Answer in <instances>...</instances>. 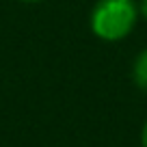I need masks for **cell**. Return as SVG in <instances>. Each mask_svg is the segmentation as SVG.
Masks as SVG:
<instances>
[{
  "label": "cell",
  "mask_w": 147,
  "mask_h": 147,
  "mask_svg": "<svg viewBox=\"0 0 147 147\" xmlns=\"http://www.w3.org/2000/svg\"><path fill=\"white\" fill-rule=\"evenodd\" d=\"M141 143H143V147H147V121H145V125H143V132H141Z\"/></svg>",
  "instance_id": "3"
},
{
  "label": "cell",
  "mask_w": 147,
  "mask_h": 147,
  "mask_svg": "<svg viewBox=\"0 0 147 147\" xmlns=\"http://www.w3.org/2000/svg\"><path fill=\"white\" fill-rule=\"evenodd\" d=\"M134 82L138 89L147 91V48L134 61Z\"/></svg>",
  "instance_id": "2"
},
{
  "label": "cell",
  "mask_w": 147,
  "mask_h": 147,
  "mask_svg": "<svg viewBox=\"0 0 147 147\" xmlns=\"http://www.w3.org/2000/svg\"><path fill=\"white\" fill-rule=\"evenodd\" d=\"M138 13H143L147 18V0H141V5H138Z\"/></svg>",
  "instance_id": "4"
},
{
  "label": "cell",
  "mask_w": 147,
  "mask_h": 147,
  "mask_svg": "<svg viewBox=\"0 0 147 147\" xmlns=\"http://www.w3.org/2000/svg\"><path fill=\"white\" fill-rule=\"evenodd\" d=\"M22 2H39V0H22Z\"/></svg>",
  "instance_id": "5"
},
{
  "label": "cell",
  "mask_w": 147,
  "mask_h": 147,
  "mask_svg": "<svg viewBox=\"0 0 147 147\" xmlns=\"http://www.w3.org/2000/svg\"><path fill=\"white\" fill-rule=\"evenodd\" d=\"M136 18L134 0H100L91 11V30L104 41H119L132 32Z\"/></svg>",
  "instance_id": "1"
}]
</instances>
